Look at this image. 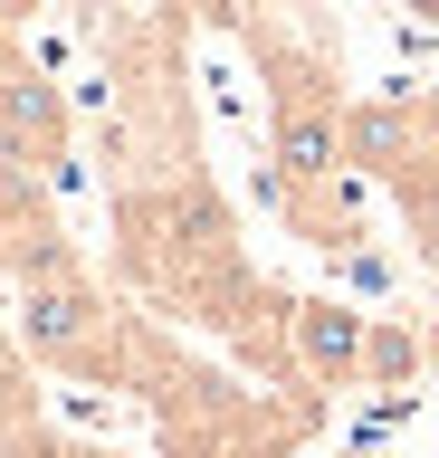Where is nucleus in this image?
I'll return each mask as SVG.
<instances>
[{"label": "nucleus", "mask_w": 439, "mask_h": 458, "mask_svg": "<svg viewBox=\"0 0 439 458\" xmlns=\"http://www.w3.org/2000/svg\"><path fill=\"white\" fill-rule=\"evenodd\" d=\"M30 458H115V449H67V439H38Z\"/></svg>", "instance_id": "0eeeda50"}, {"label": "nucleus", "mask_w": 439, "mask_h": 458, "mask_svg": "<svg viewBox=\"0 0 439 458\" xmlns=\"http://www.w3.org/2000/svg\"><path fill=\"white\" fill-rule=\"evenodd\" d=\"M410 372H420V335L392 325V315H373V335H363V382H410Z\"/></svg>", "instance_id": "39448f33"}, {"label": "nucleus", "mask_w": 439, "mask_h": 458, "mask_svg": "<svg viewBox=\"0 0 439 458\" xmlns=\"http://www.w3.org/2000/svg\"><path fill=\"white\" fill-rule=\"evenodd\" d=\"M10 67H30V57H20V38H10V20H0V77H10Z\"/></svg>", "instance_id": "1a4fd4ad"}, {"label": "nucleus", "mask_w": 439, "mask_h": 458, "mask_svg": "<svg viewBox=\"0 0 439 458\" xmlns=\"http://www.w3.org/2000/svg\"><path fill=\"white\" fill-rule=\"evenodd\" d=\"M410 10H420V20H430V29H439V0H410Z\"/></svg>", "instance_id": "9d476101"}, {"label": "nucleus", "mask_w": 439, "mask_h": 458, "mask_svg": "<svg viewBox=\"0 0 439 458\" xmlns=\"http://www.w3.org/2000/svg\"><path fill=\"white\" fill-rule=\"evenodd\" d=\"M287 335H296V363L316 372L325 392H363V335H373V315H353L344 296H296Z\"/></svg>", "instance_id": "7ed1b4c3"}, {"label": "nucleus", "mask_w": 439, "mask_h": 458, "mask_svg": "<svg viewBox=\"0 0 439 458\" xmlns=\"http://www.w3.org/2000/svg\"><path fill=\"white\" fill-rule=\"evenodd\" d=\"M0 163L30 172V182H48L67 163V96L38 67H10L0 77Z\"/></svg>", "instance_id": "f03ea898"}, {"label": "nucleus", "mask_w": 439, "mask_h": 458, "mask_svg": "<svg viewBox=\"0 0 439 458\" xmlns=\"http://www.w3.org/2000/svg\"><path fill=\"white\" fill-rule=\"evenodd\" d=\"M20 267V239H10V210H0V277Z\"/></svg>", "instance_id": "6e6552de"}, {"label": "nucleus", "mask_w": 439, "mask_h": 458, "mask_svg": "<svg viewBox=\"0 0 439 458\" xmlns=\"http://www.w3.org/2000/svg\"><path fill=\"white\" fill-rule=\"evenodd\" d=\"M48 429H38V392H30V353H20V335H0V449L30 458Z\"/></svg>", "instance_id": "20e7f679"}, {"label": "nucleus", "mask_w": 439, "mask_h": 458, "mask_svg": "<svg viewBox=\"0 0 439 458\" xmlns=\"http://www.w3.org/2000/svg\"><path fill=\"white\" fill-rule=\"evenodd\" d=\"M20 353L48 372H77V382H115L124 372V315L106 306V286L87 267H48V277H20Z\"/></svg>", "instance_id": "f257e3e1"}, {"label": "nucleus", "mask_w": 439, "mask_h": 458, "mask_svg": "<svg viewBox=\"0 0 439 458\" xmlns=\"http://www.w3.org/2000/svg\"><path fill=\"white\" fill-rule=\"evenodd\" d=\"M420 143H430V153H439V86H430V96H420Z\"/></svg>", "instance_id": "423d86ee"}]
</instances>
